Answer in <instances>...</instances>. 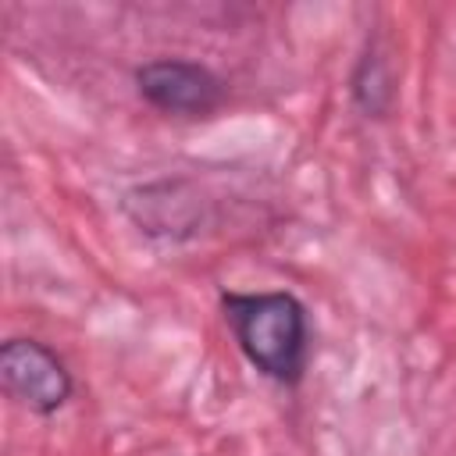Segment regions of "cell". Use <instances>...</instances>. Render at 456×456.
<instances>
[{
	"mask_svg": "<svg viewBox=\"0 0 456 456\" xmlns=\"http://www.w3.org/2000/svg\"><path fill=\"white\" fill-rule=\"evenodd\" d=\"M221 317L242 360L267 381L296 388L310 367V310L289 289H221Z\"/></svg>",
	"mask_w": 456,
	"mask_h": 456,
	"instance_id": "1",
	"label": "cell"
},
{
	"mask_svg": "<svg viewBox=\"0 0 456 456\" xmlns=\"http://www.w3.org/2000/svg\"><path fill=\"white\" fill-rule=\"evenodd\" d=\"M135 93L164 118H214L228 103V82L192 57H150L132 71Z\"/></svg>",
	"mask_w": 456,
	"mask_h": 456,
	"instance_id": "2",
	"label": "cell"
},
{
	"mask_svg": "<svg viewBox=\"0 0 456 456\" xmlns=\"http://www.w3.org/2000/svg\"><path fill=\"white\" fill-rule=\"evenodd\" d=\"M0 385L4 395L32 417H53L75 395L71 367L36 335H11L0 346Z\"/></svg>",
	"mask_w": 456,
	"mask_h": 456,
	"instance_id": "3",
	"label": "cell"
},
{
	"mask_svg": "<svg viewBox=\"0 0 456 456\" xmlns=\"http://www.w3.org/2000/svg\"><path fill=\"white\" fill-rule=\"evenodd\" d=\"M200 200L189 182H146L121 196L125 217L150 239H185L200 232Z\"/></svg>",
	"mask_w": 456,
	"mask_h": 456,
	"instance_id": "4",
	"label": "cell"
},
{
	"mask_svg": "<svg viewBox=\"0 0 456 456\" xmlns=\"http://www.w3.org/2000/svg\"><path fill=\"white\" fill-rule=\"evenodd\" d=\"M349 100L367 121H385L399 100V75L392 61V46L374 28L363 36V46L349 71Z\"/></svg>",
	"mask_w": 456,
	"mask_h": 456,
	"instance_id": "5",
	"label": "cell"
}]
</instances>
